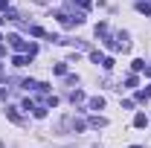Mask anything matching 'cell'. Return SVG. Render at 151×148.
<instances>
[{
    "label": "cell",
    "mask_w": 151,
    "mask_h": 148,
    "mask_svg": "<svg viewBox=\"0 0 151 148\" xmlns=\"http://www.w3.org/2000/svg\"><path fill=\"white\" fill-rule=\"evenodd\" d=\"M90 108H93V111H102V108H105V99H102V96H93V99H90Z\"/></svg>",
    "instance_id": "3957f363"
},
{
    "label": "cell",
    "mask_w": 151,
    "mask_h": 148,
    "mask_svg": "<svg viewBox=\"0 0 151 148\" xmlns=\"http://www.w3.org/2000/svg\"><path fill=\"white\" fill-rule=\"evenodd\" d=\"M134 125H137V128H145V125H148V116H145V113H137V116H134Z\"/></svg>",
    "instance_id": "7a4b0ae2"
},
{
    "label": "cell",
    "mask_w": 151,
    "mask_h": 148,
    "mask_svg": "<svg viewBox=\"0 0 151 148\" xmlns=\"http://www.w3.org/2000/svg\"><path fill=\"white\" fill-rule=\"evenodd\" d=\"M90 125H93V128H105V119H102V116H93Z\"/></svg>",
    "instance_id": "8992f818"
},
{
    "label": "cell",
    "mask_w": 151,
    "mask_h": 148,
    "mask_svg": "<svg viewBox=\"0 0 151 148\" xmlns=\"http://www.w3.org/2000/svg\"><path fill=\"white\" fill-rule=\"evenodd\" d=\"M67 73V64H55V75H64Z\"/></svg>",
    "instance_id": "9c48e42d"
},
{
    "label": "cell",
    "mask_w": 151,
    "mask_h": 148,
    "mask_svg": "<svg viewBox=\"0 0 151 148\" xmlns=\"http://www.w3.org/2000/svg\"><path fill=\"white\" fill-rule=\"evenodd\" d=\"M9 44H12V47H15L18 52H29V47H26V41H23L20 35H9Z\"/></svg>",
    "instance_id": "6da1fadb"
},
{
    "label": "cell",
    "mask_w": 151,
    "mask_h": 148,
    "mask_svg": "<svg viewBox=\"0 0 151 148\" xmlns=\"http://www.w3.org/2000/svg\"><path fill=\"white\" fill-rule=\"evenodd\" d=\"M70 99H73V105H78V102H84V93H81V90H73Z\"/></svg>",
    "instance_id": "277c9868"
},
{
    "label": "cell",
    "mask_w": 151,
    "mask_h": 148,
    "mask_svg": "<svg viewBox=\"0 0 151 148\" xmlns=\"http://www.w3.org/2000/svg\"><path fill=\"white\" fill-rule=\"evenodd\" d=\"M6 116H9V119H12V122H20V113L15 111V108H12V111H6Z\"/></svg>",
    "instance_id": "52a82bcc"
},
{
    "label": "cell",
    "mask_w": 151,
    "mask_h": 148,
    "mask_svg": "<svg viewBox=\"0 0 151 148\" xmlns=\"http://www.w3.org/2000/svg\"><path fill=\"white\" fill-rule=\"evenodd\" d=\"M32 113H35L38 119H44V116H47V108H35V111H32Z\"/></svg>",
    "instance_id": "30bf717a"
},
{
    "label": "cell",
    "mask_w": 151,
    "mask_h": 148,
    "mask_svg": "<svg viewBox=\"0 0 151 148\" xmlns=\"http://www.w3.org/2000/svg\"><path fill=\"white\" fill-rule=\"evenodd\" d=\"M137 9H139V12H142V15H151V3H139V6H137Z\"/></svg>",
    "instance_id": "ba28073f"
},
{
    "label": "cell",
    "mask_w": 151,
    "mask_h": 148,
    "mask_svg": "<svg viewBox=\"0 0 151 148\" xmlns=\"http://www.w3.org/2000/svg\"><path fill=\"white\" fill-rule=\"evenodd\" d=\"M3 55H6V47H3V44H0V58H3Z\"/></svg>",
    "instance_id": "8fae6325"
},
{
    "label": "cell",
    "mask_w": 151,
    "mask_h": 148,
    "mask_svg": "<svg viewBox=\"0 0 151 148\" xmlns=\"http://www.w3.org/2000/svg\"><path fill=\"white\" fill-rule=\"evenodd\" d=\"M26 61H29V55H15V67H26Z\"/></svg>",
    "instance_id": "5b68a950"
}]
</instances>
